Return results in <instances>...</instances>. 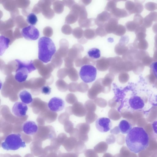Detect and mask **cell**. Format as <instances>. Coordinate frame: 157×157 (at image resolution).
Listing matches in <instances>:
<instances>
[{
    "instance_id": "25",
    "label": "cell",
    "mask_w": 157,
    "mask_h": 157,
    "mask_svg": "<svg viewBox=\"0 0 157 157\" xmlns=\"http://www.w3.org/2000/svg\"><path fill=\"white\" fill-rule=\"evenodd\" d=\"M73 34L75 37L78 39L82 36L83 32L81 28L77 27L73 30Z\"/></svg>"
},
{
    "instance_id": "21",
    "label": "cell",
    "mask_w": 157,
    "mask_h": 157,
    "mask_svg": "<svg viewBox=\"0 0 157 157\" xmlns=\"http://www.w3.org/2000/svg\"><path fill=\"white\" fill-rule=\"evenodd\" d=\"M0 39L1 44H2V45L1 46L0 55L1 56L4 52L5 50L8 48L9 46L5 45V44L9 45V43L10 42V41L8 38L6 37L2 36H0Z\"/></svg>"
},
{
    "instance_id": "19",
    "label": "cell",
    "mask_w": 157,
    "mask_h": 157,
    "mask_svg": "<svg viewBox=\"0 0 157 157\" xmlns=\"http://www.w3.org/2000/svg\"><path fill=\"white\" fill-rule=\"evenodd\" d=\"M87 54L88 56L93 59H98L101 56L100 51L97 48L90 49L88 52Z\"/></svg>"
},
{
    "instance_id": "2",
    "label": "cell",
    "mask_w": 157,
    "mask_h": 157,
    "mask_svg": "<svg viewBox=\"0 0 157 157\" xmlns=\"http://www.w3.org/2000/svg\"><path fill=\"white\" fill-rule=\"evenodd\" d=\"M38 55L39 60L47 63L50 61L56 52V48L52 40L44 36L39 39L38 41Z\"/></svg>"
},
{
    "instance_id": "4",
    "label": "cell",
    "mask_w": 157,
    "mask_h": 157,
    "mask_svg": "<svg viewBox=\"0 0 157 157\" xmlns=\"http://www.w3.org/2000/svg\"><path fill=\"white\" fill-rule=\"evenodd\" d=\"M97 73V69L91 65L86 64L81 67L79 75L83 82L89 83L95 80Z\"/></svg>"
},
{
    "instance_id": "28",
    "label": "cell",
    "mask_w": 157,
    "mask_h": 157,
    "mask_svg": "<svg viewBox=\"0 0 157 157\" xmlns=\"http://www.w3.org/2000/svg\"><path fill=\"white\" fill-rule=\"evenodd\" d=\"M41 90L43 94L45 95H49L51 92V89L48 86H44L41 87Z\"/></svg>"
},
{
    "instance_id": "3",
    "label": "cell",
    "mask_w": 157,
    "mask_h": 157,
    "mask_svg": "<svg viewBox=\"0 0 157 157\" xmlns=\"http://www.w3.org/2000/svg\"><path fill=\"white\" fill-rule=\"evenodd\" d=\"M2 147L6 150H16L26 147L25 142L19 133H12L7 136L1 144Z\"/></svg>"
},
{
    "instance_id": "24",
    "label": "cell",
    "mask_w": 157,
    "mask_h": 157,
    "mask_svg": "<svg viewBox=\"0 0 157 157\" xmlns=\"http://www.w3.org/2000/svg\"><path fill=\"white\" fill-rule=\"evenodd\" d=\"M116 1H110L109 2L105 9V10L111 12L116 8L117 3Z\"/></svg>"
},
{
    "instance_id": "18",
    "label": "cell",
    "mask_w": 157,
    "mask_h": 157,
    "mask_svg": "<svg viewBox=\"0 0 157 157\" xmlns=\"http://www.w3.org/2000/svg\"><path fill=\"white\" fill-rule=\"evenodd\" d=\"M125 11L123 9L116 8L112 12H110L112 17L116 18L118 19L120 18L125 17Z\"/></svg>"
},
{
    "instance_id": "1",
    "label": "cell",
    "mask_w": 157,
    "mask_h": 157,
    "mask_svg": "<svg viewBox=\"0 0 157 157\" xmlns=\"http://www.w3.org/2000/svg\"><path fill=\"white\" fill-rule=\"evenodd\" d=\"M125 142L130 151L138 153L145 150L148 147L149 136L143 128L135 127L127 133Z\"/></svg>"
},
{
    "instance_id": "11",
    "label": "cell",
    "mask_w": 157,
    "mask_h": 157,
    "mask_svg": "<svg viewBox=\"0 0 157 157\" xmlns=\"http://www.w3.org/2000/svg\"><path fill=\"white\" fill-rule=\"evenodd\" d=\"M111 17L110 13L106 11H103L98 14L95 19V24L99 27H104Z\"/></svg>"
},
{
    "instance_id": "26",
    "label": "cell",
    "mask_w": 157,
    "mask_h": 157,
    "mask_svg": "<svg viewBox=\"0 0 157 157\" xmlns=\"http://www.w3.org/2000/svg\"><path fill=\"white\" fill-rule=\"evenodd\" d=\"M125 32V29L123 26L120 24L118 25L117 27L113 33V34L117 36H121Z\"/></svg>"
},
{
    "instance_id": "30",
    "label": "cell",
    "mask_w": 157,
    "mask_h": 157,
    "mask_svg": "<svg viewBox=\"0 0 157 157\" xmlns=\"http://www.w3.org/2000/svg\"><path fill=\"white\" fill-rule=\"evenodd\" d=\"M152 125L154 132L157 134V121H154Z\"/></svg>"
},
{
    "instance_id": "20",
    "label": "cell",
    "mask_w": 157,
    "mask_h": 157,
    "mask_svg": "<svg viewBox=\"0 0 157 157\" xmlns=\"http://www.w3.org/2000/svg\"><path fill=\"white\" fill-rule=\"evenodd\" d=\"M78 14L77 12L71 10L70 14L67 17L66 22L68 24L74 23L78 20Z\"/></svg>"
},
{
    "instance_id": "16",
    "label": "cell",
    "mask_w": 157,
    "mask_h": 157,
    "mask_svg": "<svg viewBox=\"0 0 157 157\" xmlns=\"http://www.w3.org/2000/svg\"><path fill=\"white\" fill-rule=\"evenodd\" d=\"M19 97L22 102L25 104L31 103L33 101L31 94L26 90L21 92L19 94Z\"/></svg>"
},
{
    "instance_id": "22",
    "label": "cell",
    "mask_w": 157,
    "mask_h": 157,
    "mask_svg": "<svg viewBox=\"0 0 157 157\" xmlns=\"http://www.w3.org/2000/svg\"><path fill=\"white\" fill-rule=\"evenodd\" d=\"M84 37L88 39H92L95 38L97 36L95 30L91 29H86L83 32Z\"/></svg>"
},
{
    "instance_id": "7",
    "label": "cell",
    "mask_w": 157,
    "mask_h": 157,
    "mask_svg": "<svg viewBox=\"0 0 157 157\" xmlns=\"http://www.w3.org/2000/svg\"><path fill=\"white\" fill-rule=\"evenodd\" d=\"M48 105L50 110L53 112H58L63 109L64 107L65 103L62 98L55 97L51 99Z\"/></svg>"
},
{
    "instance_id": "5",
    "label": "cell",
    "mask_w": 157,
    "mask_h": 157,
    "mask_svg": "<svg viewBox=\"0 0 157 157\" xmlns=\"http://www.w3.org/2000/svg\"><path fill=\"white\" fill-rule=\"evenodd\" d=\"M21 34L26 40H33L38 39L40 35L37 29L32 25L23 28L21 32Z\"/></svg>"
},
{
    "instance_id": "13",
    "label": "cell",
    "mask_w": 157,
    "mask_h": 157,
    "mask_svg": "<svg viewBox=\"0 0 157 157\" xmlns=\"http://www.w3.org/2000/svg\"><path fill=\"white\" fill-rule=\"evenodd\" d=\"M118 20L114 17H112L109 20L104 27L107 33H113L117 27Z\"/></svg>"
},
{
    "instance_id": "9",
    "label": "cell",
    "mask_w": 157,
    "mask_h": 157,
    "mask_svg": "<svg viewBox=\"0 0 157 157\" xmlns=\"http://www.w3.org/2000/svg\"><path fill=\"white\" fill-rule=\"evenodd\" d=\"M22 130L24 133L27 135H32L35 134L38 130V127L33 121H28L23 124Z\"/></svg>"
},
{
    "instance_id": "14",
    "label": "cell",
    "mask_w": 157,
    "mask_h": 157,
    "mask_svg": "<svg viewBox=\"0 0 157 157\" xmlns=\"http://www.w3.org/2000/svg\"><path fill=\"white\" fill-rule=\"evenodd\" d=\"M15 61L17 64V68L24 67L27 68L28 70L29 73L36 69V68L34 66L32 60L25 62L22 61L18 59H16L15 60Z\"/></svg>"
},
{
    "instance_id": "8",
    "label": "cell",
    "mask_w": 157,
    "mask_h": 157,
    "mask_svg": "<svg viewBox=\"0 0 157 157\" xmlns=\"http://www.w3.org/2000/svg\"><path fill=\"white\" fill-rule=\"evenodd\" d=\"M28 109V106L25 104L21 102H16L13 106L12 112L15 116L21 117L25 116Z\"/></svg>"
},
{
    "instance_id": "27",
    "label": "cell",
    "mask_w": 157,
    "mask_h": 157,
    "mask_svg": "<svg viewBox=\"0 0 157 157\" xmlns=\"http://www.w3.org/2000/svg\"><path fill=\"white\" fill-rule=\"evenodd\" d=\"M96 33L97 35L101 36H103L107 35L104 27H98L95 30Z\"/></svg>"
},
{
    "instance_id": "17",
    "label": "cell",
    "mask_w": 157,
    "mask_h": 157,
    "mask_svg": "<svg viewBox=\"0 0 157 157\" xmlns=\"http://www.w3.org/2000/svg\"><path fill=\"white\" fill-rule=\"evenodd\" d=\"M78 23L81 27L88 28L95 24V19L93 18L85 19H79Z\"/></svg>"
},
{
    "instance_id": "29",
    "label": "cell",
    "mask_w": 157,
    "mask_h": 157,
    "mask_svg": "<svg viewBox=\"0 0 157 157\" xmlns=\"http://www.w3.org/2000/svg\"><path fill=\"white\" fill-rule=\"evenodd\" d=\"M150 67L156 78L157 79V61L152 63Z\"/></svg>"
},
{
    "instance_id": "6",
    "label": "cell",
    "mask_w": 157,
    "mask_h": 157,
    "mask_svg": "<svg viewBox=\"0 0 157 157\" xmlns=\"http://www.w3.org/2000/svg\"><path fill=\"white\" fill-rule=\"evenodd\" d=\"M112 126L110 120L108 118L102 117L98 119L95 122V126L98 131L101 132L109 131Z\"/></svg>"
},
{
    "instance_id": "23",
    "label": "cell",
    "mask_w": 157,
    "mask_h": 157,
    "mask_svg": "<svg viewBox=\"0 0 157 157\" xmlns=\"http://www.w3.org/2000/svg\"><path fill=\"white\" fill-rule=\"evenodd\" d=\"M37 18L36 15L33 13L29 14L27 17V22L32 25H35L37 21Z\"/></svg>"
},
{
    "instance_id": "12",
    "label": "cell",
    "mask_w": 157,
    "mask_h": 157,
    "mask_svg": "<svg viewBox=\"0 0 157 157\" xmlns=\"http://www.w3.org/2000/svg\"><path fill=\"white\" fill-rule=\"evenodd\" d=\"M28 70L24 67L17 68L14 76L15 80L18 82L22 83L26 81L28 74Z\"/></svg>"
},
{
    "instance_id": "10",
    "label": "cell",
    "mask_w": 157,
    "mask_h": 157,
    "mask_svg": "<svg viewBox=\"0 0 157 157\" xmlns=\"http://www.w3.org/2000/svg\"><path fill=\"white\" fill-rule=\"evenodd\" d=\"M128 104L132 109L137 110L143 108L144 105L143 100L139 96H133L128 99Z\"/></svg>"
},
{
    "instance_id": "31",
    "label": "cell",
    "mask_w": 157,
    "mask_h": 157,
    "mask_svg": "<svg viewBox=\"0 0 157 157\" xmlns=\"http://www.w3.org/2000/svg\"><path fill=\"white\" fill-rule=\"evenodd\" d=\"M82 2L83 4H82L84 6V5L86 6L89 3H90V2H91V1H85V0H82L81 1Z\"/></svg>"
},
{
    "instance_id": "15",
    "label": "cell",
    "mask_w": 157,
    "mask_h": 157,
    "mask_svg": "<svg viewBox=\"0 0 157 157\" xmlns=\"http://www.w3.org/2000/svg\"><path fill=\"white\" fill-rule=\"evenodd\" d=\"M118 127L120 131L123 134L128 133L132 128L131 124L125 120H121L120 122Z\"/></svg>"
}]
</instances>
